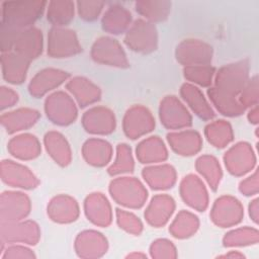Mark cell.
<instances>
[{"label": "cell", "instance_id": "obj_53", "mask_svg": "<svg viewBox=\"0 0 259 259\" xmlns=\"http://www.w3.org/2000/svg\"><path fill=\"white\" fill-rule=\"evenodd\" d=\"M247 117H248V120H249L250 123L258 124V122H259V109H258V105H255V106L250 108Z\"/></svg>", "mask_w": 259, "mask_h": 259}, {"label": "cell", "instance_id": "obj_6", "mask_svg": "<svg viewBox=\"0 0 259 259\" xmlns=\"http://www.w3.org/2000/svg\"><path fill=\"white\" fill-rule=\"evenodd\" d=\"M81 52L82 46L73 29L53 26L49 30L47 54L51 58H70Z\"/></svg>", "mask_w": 259, "mask_h": 259}, {"label": "cell", "instance_id": "obj_55", "mask_svg": "<svg viewBox=\"0 0 259 259\" xmlns=\"http://www.w3.org/2000/svg\"><path fill=\"white\" fill-rule=\"evenodd\" d=\"M126 258H147V256L143 253H131L126 256Z\"/></svg>", "mask_w": 259, "mask_h": 259}, {"label": "cell", "instance_id": "obj_9", "mask_svg": "<svg viewBox=\"0 0 259 259\" xmlns=\"http://www.w3.org/2000/svg\"><path fill=\"white\" fill-rule=\"evenodd\" d=\"M212 47L203 40L195 38L183 39L175 49V58L184 67L209 65L212 61Z\"/></svg>", "mask_w": 259, "mask_h": 259}, {"label": "cell", "instance_id": "obj_54", "mask_svg": "<svg viewBox=\"0 0 259 259\" xmlns=\"http://www.w3.org/2000/svg\"><path fill=\"white\" fill-rule=\"evenodd\" d=\"M220 258H244L245 255L243 253H240L239 251H230L229 253H226L225 255H220Z\"/></svg>", "mask_w": 259, "mask_h": 259}, {"label": "cell", "instance_id": "obj_10", "mask_svg": "<svg viewBox=\"0 0 259 259\" xmlns=\"http://www.w3.org/2000/svg\"><path fill=\"white\" fill-rule=\"evenodd\" d=\"M211 222L220 228H230L240 224L244 218V207L239 199L232 195L217 198L209 213Z\"/></svg>", "mask_w": 259, "mask_h": 259}, {"label": "cell", "instance_id": "obj_52", "mask_svg": "<svg viewBox=\"0 0 259 259\" xmlns=\"http://www.w3.org/2000/svg\"><path fill=\"white\" fill-rule=\"evenodd\" d=\"M248 211H249V217L251 221L255 225H257L259 221V199L257 197L250 201L248 206Z\"/></svg>", "mask_w": 259, "mask_h": 259}, {"label": "cell", "instance_id": "obj_32", "mask_svg": "<svg viewBox=\"0 0 259 259\" xmlns=\"http://www.w3.org/2000/svg\"><path fill=\"white\" fill-rule=\"evenodd\" d=\"M180 95L191 110L201 119L210 120L215 113L204 97L201 90L193 84L183 83L180 87Z\"/></svg>", "mask_w": 259, "mask_h": 259}, {"label": "cell", "instance_id": "obj_4", "mask_svg": "<svg viewBox=\"0 0 259 259\" xmlns=\"http://www.w3.org/2000/svg\"><path fill=\"white\" fill-rule=\"evenodd\" d=\"M45 112L50 121L66 126L73 123L78 116V109L73 98L65 91H56L45 100Z\"/></svg>", "mask_w": 259, "mask_h": 259}, {"label": "cell", "instance_id": "obj_24", "mask_svg": "<svg viewBox=\"0 0 259 259\" xmlns=\"http://www.w3.org/2000/svg\"><path fill=\"white\" fill-rule=\"evenodd\" d=\"M166 138L172 151L180 156H193L202 148V138L198 132L193 130L171 132Z\"/></svg>", "mask_w": 259, "mask_h": 259}, {"label": "cell", "instance_id": "obj_27", "mask_svg": "<svg viewBox=\"0 0 259 259\" xmlns=\"http://www.w3.org/2000/svg\"><path fill=\"white\" fill-rule=\"evenodd\" d=\"M30 61L15 52L2 53L1 70L3 79L14 85L21 84L25 81Z\"/></svg>", "mask_w": 259, "mask_h": 259}, {"label": "cell", "instance_id": "obj_17", "mask_svg": "<svg viewBox=\"0 0 259 259\" xmlns=\"http://www.w3.org/2000/svg\"><path fill=\"white\" fill-rule=\"evenodd\" d=\"M81 123L87 133L104 136L114 132L116 119L114 112L110 108L94 106L83 113Z\"/></svg>", "mask_w": 259, "mask_h": 259}, {"label": "cell", "instance_id": "obj_35", "mask_svg": "<svg viewBox=\"0 0 259 259\" xmlns=\"http://www.w3.org/2000/svg\"><path fill=\"white\" fill-rule=\"evenodd\" d=\"M207 96L217 110L225 116L235 117L245 112L244 106L240 103L236 95L225 92L213 86L207 89Z\"/></svg>", "mask_w": 259, "mask_h": 259}, {"label": "cell", "instance_id": "obj_14", "mask_svg": "<svg viewBox=\"0 0 259 259\" xmlns=\"http://www.w3.org/2000/svg\"><path fill=\"white\" fill-rule=\"evenodd\" d=\"M31 210L30 198L21 191L7 190L0 196V222L24 220Z\"/></svg>", "mask_w": 259, "mask_h": 259}, {"label": "cell", "instance_id": "obj_23", "mask_svg": "<svg viewBox=\"0 0 259 259\" xmlns=\"http://www.w3.org/2000/svg\"><path fill=\"white\" fill-rule=\"evenodd\" d=\"M175 210V200L168 194H156L146 207L144 217L153 228L164 227Z\"/></svg>", "mask_w": 259, "mask_h": 259}, {"label": "cell", "instance_id": "obj_1", "mask_svg": "<svg viewBox=\"0 0 259 259\" xmlns=\"http://www.w3.org/2000/svg\"><path fill=\"white\" fill-rule=\"evenodd\" d=\"M47 6V1H4L1 3V24L18 29L31 27Z\"/></svg>", "mask_w": 259, "mask_h": 259}, {"label": "cell", "instance_id": "obj_18", "mask_svg": "<svg viewBox=\"0 0 259 259\" xmlns=\"http://www.w3.org/2000/svg\"><path fill=\"white\" fill-rule=\"evenodd\" d=\"M74 249L80 258H100L107 252L108 242L100 232L85 230L77 235L74 242Z\"/></svg>", "mask_w": 259, "mask_h": 259}, {"label": "cell", "instance_id": "obj_42", "mask_svg": "<svg viewBox=\"0 0 259 259\" xmlns=\"http://www.w3.org/2000/svg\"><path fill=\"white\" fill-rule=\"evenodd\" d=\"M135 169V161L132 149L127 144L121 143L116 146V154L113 163L108 167L107 173L116 176L125 173H132Z\"/></svg>", "mask_w": 259, "mask_h": 259}, {"label": "cell", "instance_id": "obj_28", "mask_svg": "<svg viewBox=\"0 0 259 259\" xmlns=\"http://www.w3.org/2000/svg\"><path fill=\"white\" fill-rule=\"evenodd\" d=\"M142 176L146 183L154 190L172 188L177 180L175 168L170 164H158L145 167Z\"/></svg>", "mask_w": 259, "mask_h": 259}, {"label": "cell", "instance_id": "obj_36", "mask_svg": "<svg viewBox=\"0 0 259 259\" xmlns=\"http://www.w3.org/2000/svg\"><path fill=\"white\" fill-rule=\"evenodd\" d=\"M136 11L146 20L155 23L168 18L171 2L168 0H139L135 2Z\"/></svg>", "mask_w": 259, "mask_h": 259}, {"label": "cell", "instance_id": "obj_29", "mask_svg": "<svg viewBox=\"0 0 259 259\" xmlns=\"http://www.w3.org/2000/svg\"><path fill=\"white\" fill-rule=\"evenodd\" d=\"M7 150L14 158L28 161L33 160L40 155L41 147L38 139L34 135L21 134L9 140Z\"/></svg>", "mask_w": 259, "mask_h": 259}, {"label": "cell", "instance_id": "obj_30", "mask_svg": "<svg viewBox=\"0 0 259 259\" xmlns=\"http://www.w3.org/2000/svg\"><path fill=\"white\" fill-rule=\"evenodd\" d=\"M81 153L87 164L94 167H104L110 162L113 149L107 141L92 138L85 141Z\"/></svg>", "mask_w": 259, "mask_h": 259}, {"label": "cell", "instance_id": "obj_31", "mask_svg": "<svg viewBox=\"0 0 259 259\" xmlns=\"http://www.w3.org/2000/svg\"><path fill=\"white\" fill-rule=\"evenodd\" d=\"M132 24V13L120 4H111L105 10L101 18V26L104 31L111 34L126 32Z\"/></svg>", "mask_w": 259, "mask_h": 259}, {"label": "cell", "instance_id": "obj_2", "mask_svg": "<svg viewBox=\"0 0 259 259\" xmlns=\"http://www.w3.org/2000/svg\"><path fill=\"white\" fill-rule=\"evenodd\" d=\"M109 194L117 203L127 208L138 209L145 205L148 191L144 184L136 177L121 176L109 183Z\"/></svg>", "mask_w": 259, "mask_h": 259}, {"label": "cell", "instance_id": "obj_33", "mask_svg": "<svg viewBox=\"0 0 259 259\" xmlns=\"http://www.w3.org/2000/svg\"><path fill=\"white\" fill-rule=\"evenodd\" d=\"M44 145L48 155L61 167L72 161V150L67 139L57 131H50L44 137Z\"/></svg>", "mask_w": 259, "mask_h": 259}, {"label": "cell", "instance_id": "obj_8", "mask_svg": "<svg viewBox=\"0 0 259 259\" xmlns=\"http://www.w3.org/2000/svg\"><path fill=\"white\" fill-rule=\"evenodd\" d=\"M0 238L2 243L36 245L40 239L39 226L30 220L7 222L0 224Z\"/></svg>", "mask_w": 259, "mask_h": 259}, {"label": "cell", "instance_id": "obj_34", "mask_svg": "<svg viewBox=\"0 0 259 259\" xmlns=\"http://www.w3.org/2000/svg\"><path fill=\"white\" fill-rule=\"evenodd\" d=\"M136 156L142 164H157L168 159V150L161 138L151 136L138 144Z\"/></svg>", "mask_w": 259, "mask_h": 259}, {"label": "cell", "instance_id": "obj_39", "mask_svg": "<svg viewBox=\"0 0 259 259\" xmlns=\"http://www.w3.org/2000/svg\"><path fill=\"white\" fill-rule=\"evenodd\" d=\"M204 136L207 142L218 149L227 147L234 140L232 125L224 119H218L206 124L204 127Z\"/></svg>", "mask_w": 259, "mask_h": 259}, {"label": "cell", "instance_id": "obj_44", "mask_svg": "<svg viewBox=\"0 0 259 259\" xmlns=\"http://www.w3.org/2000/svg\"><path fill=\"white\" fill-rule=\"evenodd\" d=\"M115 218L117 226L124 232L134 236H139L143 232V223L135 213L121 208H116Z\"/></svg>", "mask_w": 259, "mask_h": 259}, {"label": "cell", "instance_id": "obj_15", "mask_svg": "<svg viewBox=\"0 0 259 259\" xmlns=\"http://www.w3.org/2000/svg\"><path fill=\"white\" fill-rule=\"evenodd\" d=\"M1 179L8 186L25 190L34 189L39 180L35 174L26 166L12 160L1 161Z\"/></svg>", "mask_w": 259, "mask_h": 259}, {"label": "cell", "instance_id": "obj_22", "mask_svg": "<svg viewBox=\"0 0 259 259\" xmlns=\"http://www.w3.org/2000/svg\"><path fill=\"white\" fill-rule=\"evenodd\" d=\"M47 213L55 223L71 224L79 218L80 208L74 197L68 194H58L48 203Z\"/></svg>", "mask_w": 259, "mask_h": 259}, {"label": "cell", "instance_id": "obj_48", "mask_svg": "<svg viewBox=\"0 0 259 259\" xmlns=\"http://www.w3.org/2000/svg\"><path fill=\"white\" fill-rule=\"evenodd\" d=\"M1 259H16V258H35V254L31 249L23 245L11 244L1 251Z\"/></svg>", "mask_w": 259, "mask_h": 259}, {"label": "cell", "instance_id": "obj_51", "mask_svg": "<svg viewBox=\"0 0 259 259\" xmlns=\"http://www.w3.org/2000/svg\"><path fill=\"white\" fill-rule=\"evenodd\" d=\"M18 94L9 87L1 86L0 88V108L4 110L6 108L12 107L18 102Z\"/></svg>", "mask_w": 259, "mask_h": 259}, {"label": "cell", "instance_id": "obj_12", "mask_svg": "<svg viewBox=\"0 0 259 259\" xmlns=\"http://www.w3.org/2000/svg\"><path fill=\"white\" fill-rule=\"evenodd\" d=\"M155 128V118L152 112L144 105H133L130 107L122 119L124 135L131 139H139Z\"/></svg>", "mask_w": 259, "mask_h": 259}, {"label": "cell", "instance_id": "obj_49", "mask_svg": "<svg viewBox=\"0 0 259 259\" xmlns=\"http://www.w3.org/2000/svg\"><path fill=\"white\" fill-rule=\"evenodd\" d=\"M17 30L18 28L9 27L4 24L0 25V49L2 53H9L13 51Z\"/></svg>", "mask_w": 259, "mask_h": 259}, {"label": "cell", "instance_id": "obj_38", "mask_svg": "<svg viewBox=\"0 0 259 259\" xmlns=\"http://www.w3.org/2000/svg\"><path fill=\"white\" fill-rule=\"evenodd\" d=\"M75 5L76 3L71 0L50 1L47 7V19L53 26L64 27L73 20Z\"/></svg>", "mask_w": 259, "mask_h": 259}, {"label": "cell", "instance_id": "obj_40", "mask_svg": "<svg viewBox=\"0 0 259 259\" xmlns=\"http://www.w3.org/2000/svg\"><path fill=\"white\" fill-rule=\"evenodd\" d=\"M199 228L198 218L185 209L180 210L169 226V233L176 239H187Z\"/></svg>", "mask_w": 259, "mask_h": 259}, {"label": "cell", "instance_id": "obj_45", "mask_svg": "<svg viewBox=\"0 0 259 259\" xmlns=\"http://www.w3.org/2000/svg\"><path fill=\"white\" fill-rule=\"evenodd\" d=\"M240 103L244 108H251L255 105H258L259 101V81L258 76L255 75L247 81L238 97Z\"/></svg>", "mask_w": 259, "mask_h": 259}, {"label": "cell", "instance_id": "obj_19", "mask_svg": "<svg viewBox=\"0 0 259 259\" xmlns=\"http://www.w3.org/2000/svg\"><path fill=\"white\" fill-rule=\"evenodd\" d=\"M70 77L64 70L56 68H46L38 71L28 83V92L35 98L42 97L50 91L58 88Z\"/></svg>", "mask_w": 259, "mask_h": 259}, {"label": "cell", "instance_id": "obj_37", "mask_svg": "<svg viewBox=\"0 0 259 259\" xmlns=\"http://www.w3.org/2000/svg\"><path fill=\"white\" fill-rule=\"evenodd\" d=\"M195 169L204 178L210 189L217 191L223 177L219 160L212 155H201L195 161Z\"/></svg>", "mask_w": 259, "mask_h": 259}, {"label": "cell", "instance_id": "obj_25", "mask_svg": "<svg viewBox=\"0 0 259 259\" xmlns=\"http://www.w3.org/2000/svg\"><path fill=\"white\" fill-rule=\"evenodd\" d=\"M66 89L81 108L91 105L101 98L100 88L92 81L82 76L71 78L66 84Z\"/></svg>", "mask_w": 259, "mask_h": 259}, {"label": "cell", "instance_id": "obj_21", "mask_svg": "<svg viewBox=\"0 0 259 259\" xmlns=\"http://www.w3.org/2000/svg\"><path fill=\"white\" fill-rule=\"evenodd\" d=\"M84 212L89 222L101 228L112 222V209L106 196L101 192H92L84 200Z\"/></svg>", "mask_w": 259, "mask_h": 259}, {"label": "cell", "instance_id": "obj_47", "mask_svg": "<svg viewBox=\"0 0 259 259\" xmlns=\"http://www.w3.org/2000/svg\"><path fill=\"white\" fill-rule=\"evenodd\" d=\"M150 256L156 259L177 258L175 245L168 239H157L150 246Z\"/></svg>", "mask_w": 259, "mask_h": 259}, {"label": "cell", "instance_id": "obj_7", "mask_svg": "<svg viewBox=\"0 0 259 259\" xmlns=\"http://www.w3.org/2000/svg\"><path fill=\"white\" fill-rule=\"evenodd\" d=\"M90 56L95 63L126 69L130 67L125 52L120 44L111 36H100L92 45Z\"/></svg>", "mask_w": 259, "mask_h": 259}, {"label": "cell", "instance_id": "obj_13", "mask_svg": "<svg viewBox=\"0 0 259 259\" xmlns=\"http://www.w3.org/2000/svg\"><path fill=\"white\" fill-rule=\"evenodd\" d=\"M224 163L230 174L239 177L253 170L256 165V155L249 143L239 142L225 153Z\"/></svg>", "mask_w": 259, "mask_h": 259}, {"label": "cell", "instance_id": "obj_11", "mask_svg": "<svg viewBox=\"0 0 259 259\" xmlns=\"http://www.w3.org/2000/svg\"><path fill=\"white\" fill-rule=\"evenodd\" d=\"M161 123L168 130H181L191 126L192 116L186 106L174 95L165 96L159 106Z\"/></svg>", "mask_w": 259, "mask_h": 259}, {"label": "cell", "instance_id": "obj_16", "mask_svg": "<svg viewBox=\"0 0 259 259\" xmlns=\"http://www.w3.org/2000/svg\"><path fill=\"white\" fill-rule=\"evenodd\" d=\"M179 193L188 206L197 210H206L209 202L208 192L203 181L195 174H188L182 178L179 185Z\"/></svg>", "mask_w": 259, "mask_h": 259}, {"label": "cell", "instance_id": "obj_26", "mask_svg": "<svg viewBox=\"0 0 259 259\" xmlns=\"http://www.w3.org/2000/svg\"><path fill=\"white\" fill-rule=\"evenodd\" d=\"M40 113L36 109L20 107L1 114L0 121L7 134L12 135L34 125L39 119Z\"/></svg>", "mask_w": 259, "mask_h": 259}, {"label": "cell", "instance_id": "obj_43", "mask_svg": "<svg viewBox=\"0 0 259 259\" xmlns=\"http://www.w3.org/2000/svg\"><path fill=\"white\" fill-rule=\"evenodd\" d=\"M215 69L210 65L187 66L183 68V76L186 80L201 87H209L212 84Z\"/></svg>", "mask_w": 259, "mask_h": 259}, {"label": "cell", "instance_id": "obj_20", "mask_svg": "<svg viewBox=\"0 0 259 259\" xmlns=\"http://www.w3.org/2000/svg\"><path fill=\"white\" fill-rule=\"evenodd\" d=\"M42 50L44 37L40 29L31 26L17 30L12 52L19 54L31 62L41 55Z\"/></svg>", "mask_w": 259, "mask_h": 259}, {"label": "cell", "instance_id": "obj_41", "mask_svg": "<svg viewBox=\"0 0 259 259\" xmlns=\"http://www.w3.org/2000/svg\"><path fill=\"white\" fill-rule=\"evenodd\" d=\"M258 241V230L246 226L228 232L223 238V245L225 247H246L256 245Z\"/></svg>", "mask_w": 259, "mask_h": 259}, {"label": "cell", "instance_id": "obj_5", "mask_svg": "<svg viewBox=\"0 0 259 259\" xmlns=\"http://www.w3.org/2000/svg\"><path fill=\"white\" fill-rule=\"evenodd\" d=\"M249 62L241 60L221 67L214 74V87L238 96L249 80Z\"/></svg>", "mask_w": 259, "mask_h": 259}, {"label": "cell", "instance_id": "obj_50", "mask_svg": "<svg viewBox=\"0 0 259 259\" xmlns=\"http://www.w3.org/2000/svg\"><path fill=\"white\" fill-rule=\"evenodd\" d=\"M259 174L258 169L253 174L243 179L239 184V191L245 196H253L258 193L259 190Z\"/></svg>", "mask_w": 259, "mask_h": 259}, {"label": "cell", "instance_id": "obj_3", "mask_svg": "<svg viewBox=\"0 0 259 259\" xmlns=\"http://www.w3.org/2000/svg\"><path fill=\"white\" fill-rule=\"evenodd\" d=\"M123 42L133 52L153 53L158 47L157 28L154 23L146 19H136L126 30Z\"/></svg>", "mask_w": 259, "mask_h": 259}, {"label": "cell", "instance_id": "obj_46", "mask_svg": "<svg viewBox=\"0 0 259 259\" xmlns=\"http://www.w3.org/2000/svg\"><path fill=\"white\" fill-rule=\"evenodd\" d=\"M105 3L97 0H79L76 2V9L80 18L85 21H94L100 15Z\"/></svg>", "mask_w": 259, "mask_h": 259}]
</instances>
